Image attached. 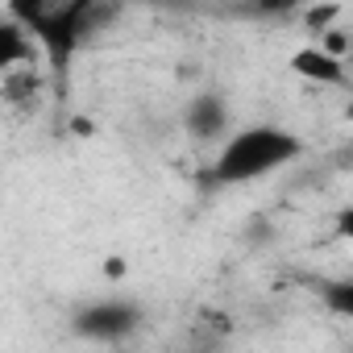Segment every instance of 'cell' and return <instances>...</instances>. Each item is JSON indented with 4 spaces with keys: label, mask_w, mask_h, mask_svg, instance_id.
<instances>
[{
    "label": "cell",
    "mask_w": 353,
    "mask_h": 353,
    "mask_svg": "<svg viewBox=\"0 0 353 353\" xmlns=\"http://www.w3.org/2000/svg\"><path fill=\"white\" fill-rule=\"evenodd\" d=\"M295 158H303L299 133H291L283 125H245V129L229 133V141L216 150L212 179L225 183V188L258 183V179H266V174L291 166Z\"/></svg>",
    "instance_id": "cell-1"
},
{
    "label": "cell",
    "mask_w": 353,
    "mask_h": 353,
    "mask_svg": "<svg viewBox=\"0 0 353 353\" xmlns=\"http://www.w3.org/2000/svg\"><path fill=\"white\" fill-rule=\"evenodd\" d=\"M96 21H104V9L75 0V5H54V9H38L26 26L38 38V46L50 54V63H67L75 54V46L96 30Z\"/></svg>",
    "instance_id": "cell-2"
},
{
    "label": "cell",
    "mask_w": 353,
    "mask_h": 353,
    "mask_svg": "<svg viewBox=\"0 0 353 353\" xmlns=\"http://www.w3.org/2000/svg\"><path fill=\"white\" fill-rule=\"evenodd\" d=\"M137 324H141V312H137V303H129V299H92V303H83V307L75 312V320H71V328H75L79 336H88V341H121V336H129Z\"/></svg>",
    "instance_id": "cell-3"
},
{
    "label": "cell",
    "mask_w": 353,
    "mask_h": 353,
    "mask_svg": "<svg viewBox=\"0 0 353 353\" xmlns=\"http://www.w3.org/2000/svg\"><path fill=\"white\" fill-rule=\"evenodd\" d=\"M183 125H188V133H192L196 141H221V145L229 141V108H225V100L212 96V92H200V96L188 104Z\"/></svg>",
    "instance_id": "cell-4"
},
{
    "label": "cell",
    "mask_w": 353,
    "mask_h": 353,
    "mask_svg": "<svg viewBox=\"0 0 353 353\" xmlns=\"http://www.w3.org/2000/svg\"><path fill=\"white\" fill-rule=\"evenodd\" d=\"M287 67H291L299 79L320 83V88H345V83H349V67H345L341 59L324 54L320 46H299V50L287 59Z\"/></svg>",
    "instance_id": "cell-5"
},
{
    "label": "cell",
    "mask_w": 353,
    "mask_h": 353,
    "mask_svg": "<svg viewBox=\"0 0 353 353\" xmlns=\"http://www.w3.org/2000/svg\"><path fill=\"white\" fill-rule=\"evenodd\" d=\"M34 59H38V38L30 34V26L5 17V21H0V75L30 71Z\"/></svg>",
    "instance_id": "cell-6"
},
{
    "label": "cell",
    "mask_w": 353,
    "mask_h": 353,
    "mask_svg": "<svg viewBox=\"0 0 353 353\" xmlns=\"http://www.w3.org/2000/svg\"><path fill=\"white\" fill-rule=\"evenodd\" d=\"M324 303H328V312H336L341 320L353 324V279H336V283H328V287H324Z\"/></svg>",
    "instance_id": "cell-7"
},
{
    "label": "cell",
    "mask_w": 353,
    "mask_h": 353,
    "mask_svg": "<svg viewBox=\"0 0 353 353\" xmlns=\"http://www.w3.org/2000/svg\"><path fill=\"white\" fill-rule=\"evenodd\" d=\"M336 17H341V9H336V5H320V9H307V13H303V26H307V30H312V38L320 42L328 30H336Z\"/></svg>",
    "instance_id": "cell-8"
},
{
    "label": "cell",
    "mask_w": 353,
    "mask_h": 353,
    "mask_svg": "<svg viewBox=\"0 0 353 353\" xmlns=\"http://www.w3.org/2000/svg\"><path fill=\"white\" fill-rule=\"evenodd\" d=\"M332 229H336V237H341V241H349V245H353V204H345V208H336V212H332Z\"/></svg>",
    "instance_id": "cell-9"
},
{
    "label": "cell",
    "mask_w": 353,
    "mask_h": 353,
    "mask_svg": "<svg viewBox=\"0 0 353 353\" xmlns=\"http://www.w3.org/2000/svg\"><path fill=\"white\" fill-rule=\"evenodd\" d=\"M104 274H108V279H121V274H125V262H121V258H108V262H104Z\"/></svg>",
    "instance_id": "cell-10"
},
{
    "label": "cell",
    "mask_w": 353,
    "mask_h": 353,
    "mask_svg": "<svg viewBox=\"0 0 353 353\" xmlns=\"http://www.w3.org/2000/svg\"><path fill=\"white\" fill-rule=\"evenodd\" d=\"M192 353H200V349H192Z\"/></svg>",
    "instance_id": "cell-11"
}]
</instances>
